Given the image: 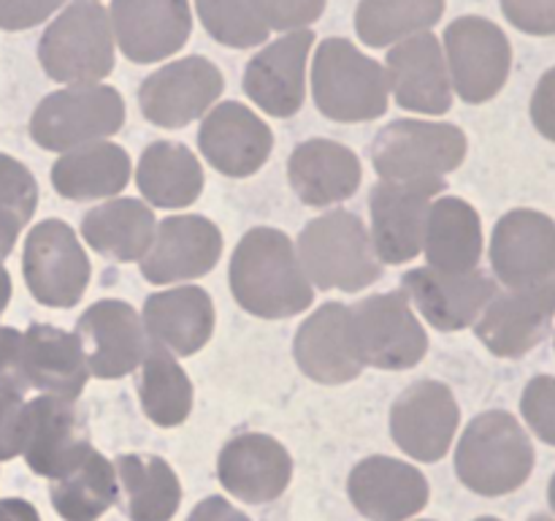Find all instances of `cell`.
Wrapping results in <instances>:
<instances>
[{
	"label": "cell",
	"mask_w": 555,
	"mask_h": 521,
	"mask_svg": "<svg viewBox=\"0 0 555 521\" xmlns=\"http://www.w3.org/2000/svg\"><path fill=\"white\" fill-rule=\"evenodd\" d=\"M228 280L233 298L255 318H293L314 302L296 244L280 228H249L233 250Z\"/></svg>",
	"instance_id": "1"
},
{
	"label": "cell",
	"mask_w": 555,
	"mask_h": 521,
	"mask_svg": "<svg viewBox=\"0 0 555 521\" xmlns=\"http://www.w3.org/2000/svg\"><path fill=\"white\" fill-rule=\"evenodd\" d=\"M296 253L309 282L320 291L358 293L383 275L372 233L361 217L347 209L309 220L298 237Z\"/></svg>",
	"instance_id": "2"
},
{
	"label": "cell",
	"mask_w": 555,
	"mask_h": 521,
	"mask_svg": "<svg viewBox=\"0 0 555 521\" xmlns=\"http://www.w3.org/2000/svg\"><path fill=\"white\" fill-rule=\"evenodd\" d=\"M534 445L513 412L491 410L477 416L455 448L461 483L482 497H504L529 481Z\"/></svg>",
	"instance_id": "3"
},
{
	"label": "cell",
	"mask_w": 555,
	"mask_h": 521,
	"mask_svg": "<svg viewBox=\"0 0 555 521\" xmlns=\"http://www.w3.org/2000/svg\"><path fill=\"white\" fill-rule=\"evenodd\" d=\"M352 340L363 367L401 372L426 358L428 334L412 313L406 291L374 293L350 307Z\"/></svg>",
	"instance_id": "4"
},
{
	"label": "cell",
	"mask_w": 555,
	"mask_h": 521,
	"mask_svg": "<svg viewBox=\"0 0 555 521\" xmlns=\"http://www.w3.org/2000/svg\"><path fill=\"white\" fill-rule=\"evenodd\" d=\"M466 157V136L459 125L396 119L372 144V163L383 179H444Z\"/></svg>",
	"instance_id": "5"
},
{
	"label": "cell",
	"mask_w": 555,
	"mask_h": 521,
	"mask_svg": "<svg viewBox=\"0 0 555 521\" xmlns=\"http://www.w3.org/2000/svg\"><path fill=\"white\" fill-rule=\"evenodd\" d=\"M314 103L334 123H372L388 112V79L345 41H328L314 65Z\"/></svg>",
	"instance_id": "6"
},
{
	"label": "cell",
	"mask_w": 555,
	"mask_h": 521,
	"mask_svg": "<svg viewBox=\"0 0 555 521\" xmlns=\"http://www.w3.org/2000/svg\"><path fill=\"white\" fill-rule=\"evenodd\" d=\"M125 125V103L117 90L79 85L47 98L33 117V136L41 147L68 152L103 141Z\"/></svg>",
	"instance_id": "7"
},
{
	"label": "cell",
	"mask_w": 555,
	"mask_h": 521,
	"mask_svg": "<svg viewBox=\"0 0 555 521\" xmlns=\"http://www.w3.org/2000/svg\"><path fill=\"white\" fill-rule=\"evenodd\" d=\"M444 190V179H379L372 188V244L383 264L401 266L423 253L431 201Z\"/></svg>",
	"instance_id": "8"
},
{
	"label": "cell",
	"mask_w": 555,
	"mask_h": 521,
	"mask_svg": "<svg viewBox=\"0 0 555 521\" xmlns=\"http://www.w3.org/2000/svg\"><path fill=\"white\" fill-rule=\"evenodd\" d=\"M553 318L555 277L496 293L477 318L475 331L493 356L520 358L545 340Z\"/></svg>",
	"instance_id": "9"
},
{
	"label": "cell",
	"mask_w": 555,
	"mask_h": 521,
	"mask_svg": "<svg viewBox=\"0 0 555 521\" xmlns=\"http://www.w3.org/2000/svg\"><path fill=\"white\" fill-rule=\"evenodd\" d=\"M81 353L92 378L117 380L141 367L150 347L144 320L119 298H103L87 307L76 323Z\"/></svg>",
	"instance_id": "10"
},
{
	"label": "cell",
	"mask_w": 555,
	"mask_h": 521,
	"mask_svg": "<svg viewBox=\"0 0 555 521\" xmlns=\"http://www.w3.org/2000/svg\"><path fill=\"white\" fill-rule=\"evenodd\" d=\"M459 423V402L450 385L439 380H417L390 407V434L396 445L428 465L448 456Z\"/></svg>",
	"instance_id": "11"
},
{
	"label": "cell",
	"mask_w": 555,
	"mask_h": 521,
	"mask_svg": "<svg viewBox=\"0 0 555 521\" xmlns=\"http://www.w3.org/2000/svg\"><path fill=\"white\" fill-rule=\"evenodd\" d=\"M401 288L428 326L439 331H464L475 326L488 302L499 293L496 280L486 271H442L434 266L406 271Z\"/></svg>",
	"instance_id": "12"
},
{
	"label": "cell",
	"mask_w": 555,
	"mask_h": 521,
	"mask_svg": "<svg viewBox=\"0 0 555 521\" xmlns=\"http://www.w3.org/2000/svg\"><path fill=\"white\" fill-rule=\"evenodd\" d=\"M222 255V233L204 215H173L157 223L141 275L152 285L190 282L209 275Z\"/></svg>",
	"instance_id": "13"
},
{
	"label": "cell",
	"mask_w": 555,
	"mask_h": 521,
	"mask_svg": "<svg viewBox=\"0 0 555 521\" xmlns=\"http://www.w3.org/2000/svg\"><path fill=\"white\" fill-rule=\"evenodd\" d=\"M25 271L38 302L49 307H74L90 282V258L68 223L47 220L27 239Z\"/></svg>",
	"instance_id": "14"
},
{
	"label": "cell",
	"mask_w": 555,
	"mask_h": 521,
	"mask_svg": "<svg viewBox=\"0 0 555 521\" xmlns=\"http://www.w3.org/2000/svg\"><path fill=\"white\" fill-rule=\"evenodd\" d=\"M491 266L507 288L534 285L555 277V220L545 212L513 209L491 237Z\"/></svg>",
	"instance_id": "15"
},
{
	"label": "cell",
	"mask_w": 555,
	"mask_h": 521,
	"mask_svg": "<svg viewBox=\"0 0 555 521\" xmlns=\"http://www.w3.org/2000/svg\"><path fill=\"white\" fill-rule=\"evenodd\" d=\"M198 147L211 168L225 177L244 179L266 166L271 147H274V136L253 109L228 101L204 114Z\"/></svg>",
	"instance_id": "16"
},
{
	"label": "cell",
	"mask_w": 555,
	"mask_h": 521,
	"mask_svg": "<svg viewBox=\"0 0 555 521\" xmlns=\"http://www.w3.org/2000/svg\"><path fill=\"white\" fill-rule=\"evenodd\" d=\"M347 494L363 519L406 521L426 508L431 488L417 467L393 456H369L350 472Z\"/></svg>",
	"instance_id": "17"
},
{
	"label": "cell",
	"mask_w": 555,
	"mask_h": 521,
	"mask_svg": "<svg viewBox=\"0 0 555 521\" xmlns=\"http://www.w3.org/2000/svg\"><path fill=\"white\" fill-rule=\"evenodd\" d=\"M222 76L206 60H182L157 71L141 85L139 103L146 123L157 128H184L204 117L220 98Z\"/></svg>",
	"instance_id": "18"
},
{
	"label": "cell",
	"mask_w": 555,
	"mask_h": 521,
	"mask_svg": "<svg viewBox=\"0 0 555 521\" xmlns=\"http://www.w3.org/2000/svg\"><path fill=\"white\" fill-rule=\"evenodd\" d=\"M293 356L298 369L309 380L323 385H341L363 372L352 340L350 307L341 302H328L314 309L293 340Z\"/></svg>",
	"instance_id": "19"
},
{
	"label": "cell",
	"mask_w": 555,
	"mask_h": 521,
	"mask_svg": "<svg viewBox=\"0 0 555 521\" xmlns=\"http://www.w3.org/2000/svg\"><path fill=\"white\" fill-rule=\"evenodd\" d=\"M222 488L249 505H266L280 497L293 478V459L282 443L260 432L228 440L217 459Z\"/></svg>",
	"instance_id": "20"
},
{
	"label": "cell",
	"mask_w": 555,
	"mask_h": 521,
	"mask_svg": "<svg viewBox=\"0 0 555 521\" xmlns=\"http://www.w3.org/2000/svg\"><path fill=\"white\" fill-rule=\"evenodd\" d=\"M453 85L466 103H486L509 74V43L486 20H461L448 33Z\"/></svg>",
	"instance_id": "21"
},
{
	"label": "cell",
	"mask_w": 555,
	"mask_h": 521,
	"mask_svg": "<svg viewBox=\"0 0 555 521\" xmlns=\"http://www.w3.org/2000/svg\"><path fill=\"white\" fill-rule=\"evenodd\" d=\"M215 302L198 285H177L152 293L144 302V329L173 356H193L215 334Z\"/></svg>",
	"instance_id": "22"
},
{
	"label": "cell",
	"mask_w": 555,
	"mask_h": 521,
	"mask_svg": "<svg viewBox=\"0 0 555 521\" xmlns=\"http://www.w3.org/2000/svg\"><path fill=\"white\" fill-rule=\"evenodd\" d=\"M293 190L307 206H331L361 188V161L350 147L331 139H309L287 161Z\"/></svg>",
	"instance_id": "23"
},
{
	"label": "cell",
	"mask_w": 555,
	"mask_h": 521,
	"mask_svg": "<svg viewBox=\"0 0 555 521\" xmlns=\"http://www.w3.org/2000/svg\"><path fill=\"white\" fill-rule=\"evenodd\" d=\"M423 253L434 269H477L482 258V223L475 206L455 195L434 199L423 233Z\"/></svg>",
	"instance_id": "24"
},
{
	"label": "cell",
	"mask_w": 555,
	"mask_h": 521,
	"mask_svg": "<svg viewBox=\"0 0 555 521\" xmlns=\"http://www.w3.org/2000/svg\"><path fill=\"white\" fill-rule=\"evenodd\" d=\"M155 212L139 199H112L81 220V237L98 255L117 264L141 260L155 239Z\"/></svg>",
	"instance_id": "25"
},
{
	"label": "cell",
	"mask_w": 555,
	"mask_h": 521,
	"mask_svg": "<svg viewBox=\"0 0 555 521\" xmlns=\"http://www.w3.org/2000/svg\"><path fill=\"white\" fill-rule=\"evenodd\" d=\"M128 152L112 141H92V144L68 150L52 166V182L60 195L70 201H95L119 195L130 182Z\"/></svg>",
	"instance_id": "26"
},
{
	"label": "cell",
	"mask_w": 555,
	"mask_h": 521,
	"mask_svg": "<svg viewBox=\"0 0 555 521\" xmlns=\"http://www.w3.org/2000/svg\"><path fill=\"white\" fill-rule=\"evenodd\" d=\"M135 185L150 206L184 209L195 204L204 190V168L195 152L179 141H152L141 152Z\"/></svg>",
	"instance_id": "27"
},
{
	"label": "cell",
	"mask_w": 555,
	"mask_h": 521,
	"mask_svg": "<svg viewBox=\"0 0 555 521\" xmlns=\"http://www.w3.org/2000/svg\"><path fill=\"white\" fill-rule=\"evenodd\" d=\"M119 497L130 521H171L182 503L177 472L160 456L122 454L114 461Z\"/></svg>",
	"instance_id": "28"
},
{
	"label": "cell",
	"mask_w": 555,
	"mask_h": 521,
	"mask_svg": "<svg viewBox=\"0 0 555 521\" xmlns=\"http://www.w3.org/2000/svg\"><path fill=\"white\" fill-rule=\"evenodd\" d=\"M304 52H307V38H293L249 63L244 90L253 98L255 106L280 119L301 112Z\"/></svg>",
	"instance_id": "29"
},
{
	"label": "cell",
	"mask_w": 555,
	"mask_h": 521,
	"mask_svg": "<svg viewBox=\"0 0 555 521\" xmlns=\"http://www.w3.org/2000/svg\"><path fill=\"white\" fill-rule=\"evenodd\" d=\"M33 412V445H30V467L41 475L57 478L90 448V440L85 434L79 410L74 402L47 396L30 407Z\"/></svg>",
	"instance_id": "30"
},
{
	"label": "cell",
	"mask_w": 555,
	"mask_h": 521,
	"mask_svg": "<svg viewBox=\"0 0 555 521\" xmlns=\"http://www.w3.org/2000/svg\"><path fill=\"white\" fill-rule=\"evenodd\" d=\"M390 90L399 106L417 114H444L453 106V90L434 41H415L390 54Z\"/></svg>",
	"instance_id": "31"
},
{
	"label": "cell",
	"mask_w": 555,
	"mask_h": 521,
	"mask_svg": "<svg viewBox=\"0 0 555 521\" xmlns=\"http://www.w3.org/2000/svg\"><path fill=\"white\" fill-rule=\"evenodd\" d=\"M117 499V470L92 445L52 483L54 510L65 521H98Z\"/></svg>",
	"instance_id": "32"
},
{
	"label": "cell",
	"mask_w": 555,
	"mask_h": 521,
	"mask_svg": "<svg viewBox=\"0 0 555 521\" xmlns=\"http://www.w3.org/2000/svg\"><path fill=\"white\" fill-rule=\"evenodd\" d=\"M27 347H30L33 383L60 399H79L90 380L79 336L52 326H36L27 336Z\"/></svg>",
	"instance_id": "33"
},
{
	"label": "cell",
	"mask_w": 555,
	"mask_h": 521,
	"mask_svg": "<svg viewBox=\"0 0 555 521\" xmlns=\"http://www.w3.org/2000/svg\"><path fill=\"white\" fill-rule=\"evenodd\" d=\"M139 396L146 418L163 429L184 423L193 410V383L188 372L179 367L177 356L157 342H150L139 367Z\"/></svg>",
	"instance_id": "34"
},
{
	"label": "cell",
	"mask_w": 555,
	"mask_h": 521,
	"mask_svg": "<svg viewBox=\"0 0 555 521\" xmlns=\"http://www.w3.org/2000/svg\"><path fill=\"white\" fill-rule=\"evenodd\" d=\"M47 71L70 85H95L112 71V52L101 33L70 25L47 38Z\"/></svg>",
	"instance_id": "35"
},
{
	"label": "cell",
	"mask_w": 555,
	"mask_h": 521,
	"mask_svg": "<svg viewBox=\"0 0 555 521\" xmlns=\"http://www.w3.org/2000/svg\"><path fill=\"white\" fill-rule=\"evenodd\" d=\"M520 412H524L526 423L531 432L542 440V443L555 445V378L553 374H537L529 380L520 399Z\"/></svg>",
	"instance_id": "36"
},
{
	"label": "cell",
	"mask_w": 555,
	"mask_h": 521,
	"mask_svg": "<svg viewBox=\"0 0 555 521\" xmlns=\"http://www.w3.org/2000/svg\"><path fill=\"white\" fill-rule=\"evenodd\" d=\"M504 11L520 30L537 36L555 33V0H504Z\"/></svg>",
	"instance_id": "37"
},
{
	"label": "cell",
	"mask_w": 555,
	"mask_h": 521,
	"mask_svg": "<svg viewBox=\"0 0 555 521\" xmlns=\"http://www.w3.org/2000/svg\"><path fill=\"white\" fill-rule=\"evenodd\" d=\"M531 119L545 139L555 141V68L547 71L531 98Z\"/></svg>",
	"instance_id": "38"
},
{
	"label": "cell",
	"mask_w": 555,
	"mask_h": 521,
	"mask_svg": "<svg viewBox=\"0 0 555 521\" xmlns=\"http://www.w3.org/2000/svg\"><path fill=\"white\" fill-rule=\"evenodd\" d=\"M188 521H249V516H244L242 510L233 508L228 499L206 497L195 505L193 513L188 516Z\"/></svg>",
	"instance_id": "39"
},
{
	"label": "cell",
	"mask_w": 555,
	"mask_h": 521,
	"mask_svg": "<svg viewBox=\"0 0 555 521\" xmlns=\"http://www.w3.org/2000/svg\"><path fill=\"white\" fill-rule=\"evenodd\" d=\"M547 497H551V508H553V513H555V475H553V481H551V488H547Z\"/></svg>",
	"instance_id": "40"
},
{
	"label": "cell",
	"mask_w": 555,
	"mask_h": 521,
	"mask_svg": "<svg viewBox=\"0 0 555 521\" xmlns=\"http://www.w3.org/2000/svg\"><path fill=\"white\" fill-rule=\"evenodd\" d=\"M529 521H553V519H551V516H542V513H537V516H531Z\"/></svg>",
	"instance_id": "41"
},
{
	"label": "cell",
	"mask_w": 555,
	"mask_h": 521,
	"mask_svg": "<svg viewBox=\"0 0 555 521\" xmlns=\"http://www.w3.org/2000/svg\"><path fill=\"white\" fill-rule=\"evenodd\" d=\"M475 521H499V519H493V516H482V519H475Z\"/></svg>",
	"instance_id": "42"
},
{
	"label": "cell",
	"mask_w": 555,
	"mask_h": 521,
	"mask_svg": "<svg viewBox=\"0 0 555 521\" xmlns=\"http://www.w3.org/2000/svg\"><path fill=\"white\" fill-rule=\"evenodd\" d=\"M426 521H428V519H426Z\"/></svg>",
	"instance_id": "43"
}]
</instances>
